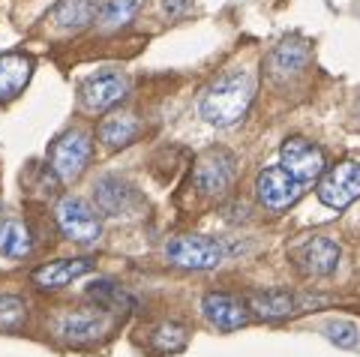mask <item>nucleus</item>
<instances>
[{
	"label": "nucleus",
	"instance_id": "obj_13",
	"mask_svg": "<svg viewBox=\"0 0 360 357\" xmlns=\"http://www.w3.org/2000/svg\"><path fill=\"white\" fill-rule=\"evenodd\" d=\"M90 264L87 259H58V261H49L33 271V285H39L42 292H54V288H63L70 285L78 276L90 273Z\"/></svg>",
	"mask_w": 360,
	"mask_h": 357
},
{
	"label": "nucleus",
	"instance_id": "obj_1",
	"mask_svg": "<svg viewBox=\"0 0 360 357\" xmlns=\"http://www.w3.org/2000/svg\"><path fill=\"white\" fill-rule=\"evenodd\" d=\"M252 96H255V78L246 70H231L205 87L198 111L213 126H231L250 111Z\"/></svg>",
	"mask_w": 360,
	"mask_h": 357
},
{
	"label": "nucleus",
	"instance_id": "obj_19",
	"mask_svg": "<svg viewBox=\"0 0 360 357\" xmlns=\"http://www.w3.org/2000/svg\"><path fill=\"white\" fill-rule=\"evenodd\" d=\"M33 240H30V228L18 219H4L0 222V255L6 259H25L30 252Z\"/></svg>",
	"mask_w": 360,
	"mask_h": 357
},
{
	"label": "nucleus",
	"instance_id": "obj_16",
	"mask_svg": "<svg viewBox=\"0 0 360 357\" xmlns=\"http://www.w3.org/2000/svg\"><path fill=\"white\" fill-rule=\"evenodd\" d=\"M96 207L108 216H120L132 207V186L120 177H103L96 183Z\"/></svg>",
	"mask_w": 360,
	"mask_h": 357
},
{
	"label": "nucleus",
	"instance_id": "obj_11",
	"mask_svg": "<svg viewBox=\"0 0 360 357\" xmlns=\"http://www.w3.org/2000/svg\"><path fill=\"white\" fill-rule=\"evenodd\" d=\"M127 87H129L127 75H120L115 70H103V72L84 78L78 96H82V105L87 111H105L127 96Z\"/></svg>",
	"mask_w": 360,
	"mask_h": 357
},
{
	"label": "nucleus",
	"instance_id": "obj_21",
	"mask_svg": "<svg viewBox=\"0 0 360 357\" xmlns=\"http://www.w3.org/2000/svg\"><path fill=\"white\" fill-rule=\"evenodd\" d=\"M87 294L94 297L103 309H135V297L127 292V288H120L111 280H96L87 288Z\"/></svg>",
	"mask_w": 360,
	"mask_h": 357
},
{
	"label": "nucleus",
	"instance_id": "obj_10",
	"mask_svg": "<svg viewBox=\"0 0 360 357\" xmlns=\"http://www.w3.org/2000/svg\"><path fill=\"white\" fill-rule=\"evenodd\" d=\"M255 193H258V202L267 210H285L300 198L303 186L285 169L270 165V169H262L255 174Z\"/></svg>",
	"mask_w": 360,
	"mask_h": 357
},
{
	"label": "nucleus",
	"instance_id": "obj_5",
	"mask_svg": "<svg viewBox=\"0 0 360 357\" xmlns=\"http://www.w3.org/2000/svg\"><path fill=\"white\" fill-rule=\"evenodd\" d=\"M324 153L321 148H315L312 141L307 138H285L283 148H279V169H285L295 181L303 183H312V181H321V174L328 171L324 169Z\"/></svg>",
	"mask_w": 360,
	"mask_h": 357
},
{
	"label": "nucleus",
	"instance_id": "obj_23",
	"mask_svg": "<svg viewBox=\"0 0 360 357\" xmlns=\"http://www.w3.org/2000/svg\"><path fill=\"white\" fill-rule=\"evenodd\" d=\"M186 342H189V333L180 325H160L153 330V351H160V354L184 351Z\"/></svg>",
	"mask_w": 360,
	"mask_h": 357
},
{
	"label": "nucleus",
	"instance_id": "obj_2",
	"mask_svg": "<svg viewBox=\"0 0 360 357\" xmlns=\"http://www.w3.org/2000/svg\"><path fill=\"white\" fill-rule=\"evenodd\" d=\"M165 259L186 271H210L225 261V247L205 234H180L165 247Z\"/></svg>",
	"mask_w": 360,
	"mask_h": 357
},
{
	"label": "nucleus",
	"instance_id": "obj_20",
	"mask_svg": "<svg viewBox=\"0 0 360 357\" xmlns=\"http://www.w3.org/2000/svg\"><path fill=\"white\" fill-rule=\"evenodd\" d=\"M96 15V0H60L58 6H54V21H58V27L63 30H78L90 25Z\"/></svg>",
	"mask_w": 360,
	"mask_h": 357
},
{
	"label": "nucleus",
	"instance_id": "obj_17",
	"mask_svg": "<svg viewBox=\"0 0 360 357\" xmlns=\"http://www.w3.org/2000/svg\"><path fill=\"white\" fill-rule=\"evenodd\" d=\"M246 306H250L258 318H285V316H291V312H295L297 300H295V294L283 292V288H270V292H255V294H250Z\"/></svg>",
	"mask_w": 360,
	"mask_h": 357
},
{
	"label": "nucleus",
	"instance_id": "obj_22",
	"mask_svg": "<svg viewBox=\"0 0 360 357\" xmlns=\"http://www.w3.org/2000/svg\"><path fill=\"white\" fill-rule=\"evenodd\" d=\"M139 6H141V0H105V4L96 9L99 27L115 30V27L129 25L135 18V13H139Z\"/></svg>",
	"mask_w": 360,
	"mask_h": 357
},
{
	"label": "nucleus",
	"instance_id": "obj_25",
	"mask_svg": "<svg viewBox=\"0 0 360 357\" xmlns=\"http://www.w3.org/2000/svg\"><path fill=\"white\" fill-rule=\"evenodd\" d=\"M324 337L330 342L342 345V349H354L357 345V327L352 321H330V325H324Z\"/></svg>",
	"mask_w": 360,
	"mask_h": 357
},
{
	"label": "nucleus",
	"instance_id": "obj_9",
	"mask_svg": "<svg viewBox=\"0 0 360 357\" xmlns=\"http://www.w3.org/2000/svg\"><path fill=\"white\" fill-rule=\"evenodd\" d=\"M288 255H291V261H295V267L303 276H330L336 267H340L342 249H340L336 240L315 234V238H307L303 243H297Z\"/></svg>",
	"mask_w": 360,
	"mask_h": 357
},
{
	"label": "nucleus",
	"instance_id": "obj_8",
	"mask_svg": "<svg viewBox=\"0 0 360 357\" xmlns=\"http://www.w3.org/2000/svg\"><path fill=\"white\" fill-rule=\"evenodd\" d=\"M90 136L82 129H72V132H63V136L51 144V171L60 177L63 183H72L78 174L84 171V165L90 160Z\"/></svg>",
	"mask_w": 360,
	"mask_h": 357
},
{
	"label": "nucleus",
	"instance_id": "obj_18",
	"mask_svg": "<svg viewBox=\"0 0 360 357\" xmlns=\"http://www.w3.org/2000/svg\"><path fill=\"white\" fill-rule=\"evenodd\" d=\"M135 136H139V120L129 111H111L99 124V141L105 148H127Z\"/></svg>",
	"mask_w": 360,
	"mask_h": 357
},
{
	"label": "nucleus",
	"instance_id": "obj_12",
	"mask_svg": "<svg viewBox=\"0 0 360 357\" xmlns=\"http://www.w3.org/2000/svg\"><path fill=\"white\" fill-rule=\"evenodd\" d=\"M201 312L217 330H240L250 321V309L243 300L222 294V292H210L201 300Z\"/></svg>",
	"mask_w": 360,
	"mask_h": 357
},
{
	"label": "nucleus",
	"instance_id": "obj_24",
	"mask_svg": "<svg viewBox=\"0 0 360 357\" xmlns=\"http://www.w3.org/2000/svg\"><path fill=\"white\" fill-rule=\"evenodd\" d=\"M27 318V304L18 294H0V330H18Z\"/></svg>",
	"mask_w": 360,
	"mask_h": 357
},
{
	"label": "nucleus",
	"instance_id": "obj_26",
	"mask_svg": "<svg viewBox=\"0 0 360 357\" xmlns=\"http://www.w3.org/2000/svg\"><path fill=\"white\" fill-rule=\"evenodd\" d=\"M186 6H189V0H162V9L168 15H180V13H186Z\"/></svg>",
	"mask_w": 360,
	"mask_h": 357
},
{
	"label": "nucleus",
	"instance_id": "obj_3",
	"mask_svg": "<svg viewBox=\"0 0 360 357\" xmlns=\"http://www.w3.org/2000/svg\"><path fill=\"white\" fill-rule=\"evenodd\" d=\"M108 327H111V316L105 309H63L51 321L54 337L70 345L94 342L99 337H105Z\"/></svg>",
	"mask_w": 360,
	"mask_h": 357
},
{
	"label": "nucleus",
	"instance_id": "obj_14",
	"mask_svg": "<svg viewBox=\"0 0 360 357\" xmlns=\"http://www.w3.org/2000/svg\"><path fill=\"white\" fill-rule=\"evenodd\" d=\"M33 60L25 54H0V103L15 99L30 82Z\"/></svg>",
	"mask_w": 360,
	"mask_h": 357
},
{
	"label": "nucleus",
	"instance_id": "obj_7",
	"mask_svg": "<svg viewBox=\"0 0 360 357\" xmlns=\"http://www.w3.org/2000/svg\"><path fill=\"white\" fill-rule=\"evenodd\" d=\"M54 219H58V228L63 231V238H70L75 243H96L99 234H103V226H99V216L94 214V207L75 195L60 198Z\"/></svg>",
	"mask_w": 360,
	"mask_h": 357
},
{
	"label": "nucleus",
	"instance_id": "obj_6",
	"mask_svg": "<svg viewBox=\"0 0 360 357\" xmlns=\"http://www.w3.org/2000/svg\"><path fill=\"white\" fill-rule=\"evenodd\" d=\"M234 174H238V160L231 150L225 148H210L207 153L198 156L193 181L205 195H222L225 189H231Z\"/></svg>",
	"mask_w": 360,
	"mask_h": 357
},
{
	"label": "nucleus",
	"instance_id": "obj_4",
	"mask_svg": "<svg viewBox=\"0 0 360 357\" xmlns=\"http://www.w3.org/2000/svg\"><path fill=\"white\" fill-rule=\"evenodd\" d=\"M315 193H319L321 205H328L333 210H342L352 202H357L360 198V162L345 160V162L330 165V169L321 174Z\"/></svg>",
	"mask_w": 360,
	"mask_h": 357
},
{
	"label": "nucleus",
	"instance_id": "obj_15",
	"mask_svg": "<svg viewBox=\"0 0 360 357\" xmlns=\"http://www.w3.org/2000/svg\"><path fill=\"white\" fill-rule=\"evenodd\" d=\"M309 60V48H307V42H300V39H283L276 46V51L270 54V75L274 78H285V75H295L300 72L303 66H307Z\"/></svg>",
	"mask_w": 360,
	"mask_h": 357
}]
</instances>
